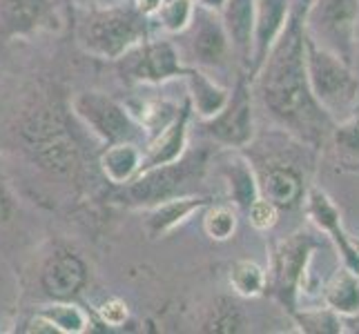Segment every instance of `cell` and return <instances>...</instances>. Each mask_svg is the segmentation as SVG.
<instances>
[{
    "instance_id": "4fadbf2b",
    "label": "cell",
    "mask_w": 359,
    "mask_h": 334,
    "mask_svg": "<svg viewBox=\"0 0 359 334\" xmlns=\"http://www.w3.org/2000/svg\"><path fill=\"white\" fill-rule=\"evenodd\" d=\"M259 196H264L279 209H290L304 201V181L290 165H270L257 179Z\"/></svg>"
},
{
    "instance_id": "ac0fdd59",
    "label": "cell",
    "mask_w": 359,
    "mask_h": 334,
    "mask_svg": "<svg viewBox=\"0 0 359 334\" xmlns=\"http://www.w3.org/2000/svg\"><path fill=\"white\" fill-rule=\"evenodd\" d=\"M185 125H188V114H181L179 118L172 120L163 132H158V141L152 145L150 156H147L145 165L141 167L147 169V167L175 163L185 147V134H188L185 132Z\"/></svg>"
},
{
    "instance_id": "2e32d148",
    "label": "cell",
    "mask_w": 359,
    "mask_h": 334,
    "mask_svg": "<svg viewBox=\"0 0 359 334\" xmlns=\"http://www.w3.org/2000/svg\"><path fill=\"white\" fill-rule=\"evenodd\" d=\"M83 279H85V267L72 254L52 258L43 272V286L47 288L49 294L60 296V299L76 292L83 286Z\"/></svg>"
},
{
    "instance_id": "44dd1931",
    "label": "cell",
    "mask_w": 359,
    "mask_h": 334,
    "mask_svg": "<svg viewBox=\"0 0 359 334\" xmlns=\"http://www.w3.org/2000/svg\"><path fill=\"white\" fill-rule=\"evenodd\" d=\"M226 179H228L234 203L243 209L250 207L252 201L259 196V183H257L252 167L248 165V160L232 158V163H228V169H226Z\"/></svg>"
},
{
    "instance_id": "f1b7e54d",
    "label": "cell",
    "mask_w": 359,
    "mask_h": 334,
    "mask_svg": "<svg viewBox=\"0 0 359 334\" xmlns=\"http://www.w3.org/2000/svg\"><path fill=\"white\" fill-rule=\"evenodd\" d=\"M248 216H250V223L255 230H270L277 225L279 221V207L275 203H270L264 196H257L252 201V205L248 207Z\"/></svg>"
},
{
    "instance_id": "8992f818",
    "label": "cell",
    "mask_w": 359,
    "mask_h": 334,
    "mask_svg": "<svg viewBox=\"0 0 359 334\" xmlns=\"http://www.w3.org/2000/svg\"><path fill=\"white\" fill-rule=\"evenodd\" d=\"M315 241L308 232H294L277 245L275 252V288L281 301L297 299L302 277L315 254Z\"/></svg>"
},
{
    "instance_id": "3957f363",
    "label": "cell",
    "mask_w": 359,
    "mask_h": 334,
    "mask_svg": "<svg viewBox=\"0 0 359 334\" xmlns=\"http://www.w3.org/2000/svg\"><path fill=\"white\" fill-rule=\"evenodd\" d=\"M304 32L326 52L355 67L359 54V0H313L304 11Z\"/></svg>"
},
{
    "instance_id": "9a60e30c",
    "label": "cell",
    "mask_w": 359,
    "mask_h": 334,
    "mask_svg": "<svg viewBox=\"0 0 359 334\" xmlns=\"http://www.w3.org/2000/svg\"><path fill=\"white\" fill-rule=\"evenodd\" d=\"M226 32L234 49H239L243 56L252 54V27H255V0H226L224 5Z\"/></svg>"
},
{
    "instance_id": "6da1fadb",
    "label": "cell",
    "mask_w": 359,
    "mask_h": 334,
    "mask_svg": "<svg viewBox=\"0 0 359 334\" xmlns=\"http://www.w3.org/2000/svg\"><path fill=\"white\" fill-rule=\"evenodd\" d=\"M259 69H264L259 94L270 114L306 143L324 141V134L332 132L335 120L319 107L308 85L304 11L288 18Z\"/></svg>"
},
{
    "instance_id": "4dcf8cb0",
    "label": "cell",
    "mask_w": 359,
    "mask_h": 334,
    "mask_svg": "<svg viewBox=\"0 0 359 334\" xmlns=\"http://www.w3.org/2000/svg\"><path fill=\"white\" fill-rule=\"evenodd\" d=\"M101 316L107 326H123L128 319V307L123 301H107L105 305H101Z\"/></svg>"
},
{
    "instance_id": "484cf974",
    "label": "cell",
    "mask_w": 359,
    "mask_h": 334,
    "mask_svg": "<svg viewBox=\"0 0 359 334\" xmlns=\"http://www.w3.org/2000/svg\"><path fill=\"white\" fill-rule=\"evenodd\" d=\"M203 230L210 239L228 241L234 234V230H237V212L230 205L212 207L203 218Z\"/></svg>"
},
{
    "instance_id": "5bb4252c",
    "label": "cell",
    "mask_w": 359,
    "mask_h": 334,
    "mask_svg": "<svg viewBox=\"0 0 359 334\" xmlns=\"http://www.w3.org/2000/svg\"><path fill=\"white\" fill-rule=\"evenodd\" d=\"M321 299L324 305L337 312L341 319L353 316L359 312V274L346 265L337 267L332 277L324 283L321 290Z\"/></svg>"
},
{
    "instance_id": "4316f807",
    "label": "cell",
    "mask_w": 359,
    "mask_h": 334,
    "mask_svg": "<svg viewBox=\"0 0 359 334\" xmlns=\"http://www.w3.org/2000/svg\"><path fill=\"white\" fill-rule=\"evenodd\" d=\"M332 141H335L337 152L346 158L359 160V114L344 118L332 125Z\"/></svg>"
},
{
    "instance_id": "d590c367",
    "label": "cell",
    "mask_w": 359,
    "mask_h": 334,
    "mask_svg": "<svg viewBox=\"0 0 359 334\" xmlns=\"http://www.w3.org/2000/svg\"><path fill=\"white\" fill-rule=\"evenodd\" d=\"M351 243H353V247H355L357 254H359V237H351Z\"/></svg>"
},
{
    "instance_id": "ba28073f",
    "label": "cell",
    "mask_w": 359,
    "mask_h": 334,
    "mask_svg": "<svg viewBox=\"0 0 359 334\" xmlns=\"http://www.w3.org/2000/svg\"><path fill=\"white\" fill-rule=\"evenodd\" d=\"M306 214L332 243H335V247L341 254L344 265L353 270L355 274H359V254L351 243V234H346L341 225V214L337 205L332 203V199L324 190L311 188L306 192Z\"/></svg>"
},
{
    "instance_id": "e575fe53",
    "label": "cell",
    "mask_w": 359,
    "mask_h": 334,
    "mask_svg": "<svg viewBox=\"0 0 359 334\" xmlns=\"http://www.w3.org/2000/svg\"><path fill=\"white\" fill-rule=\"evenodd\" d=\"M201 3H203V7H208V9L221 11V9H224V5H226V0H201Z\"/></svg>"
},
{
    "instance_id": "d6986e66",
    "label": "cell",
    "mask_w": 359,
    "mask_h": 334,
    "mask_svg": "<svg viewBox=\"0 0 359 334\" xmlns=\"http://www.w3.org/2000/svg\"><path fill=\"white\" fill-rule=\"evenodd\" d=\"M203 205V199H168L165 203H161L154 212L147 218V232L152 237H163L170 230H175L179 223L188 218L194 209H199Z\"/></svg>"
},
{
    "instance_id": "5b68a950",
    "label": "cell",
    "mask_w": 359,
    "mask_h": 334,
    "mask_svg": "<svg viewBox=\"0 0 359 334\" xmlns=\"http://www.w3.org/2000/svg\"><path fill=\"white\" fill-rule=\"evenodd\" d=\"M74 109L98 136H103L109 143H128L136 136V127L128 111L101 94L76 96Z\"/></svg>"
},
{
    "instance_id": "836d02e7",
    "label": "cell",
    "mask_w": 359,
    "mask_h": 334,
    "mask_svg": "<svg viewBox=\"0 0 359 334\" xmlns=\"http://www.w3.org/2000/svg\"><path fill=\"white\" fill-rule=\"evenodd\" d=\"M344 326H353V328H348L351 332H359V312L357 314H353V316H346L344 319ZM346 330V332H348Z\"/></svg>"
},
{
    "instance_id": "30bf717a",
    "label": "cell",
    "mask_w": 359,
    "mask_h": 334,
    "mask_svg": "<svg viewBox=\"0 0 359 334\" xmlns=\"http://www.w3.org/2000/svg\"><path fill=\"white\" fill-rule=\"evenodd\" d=\"M210 134H212L217 141L232 145V147H241L245 143H250V139H252V103H250V94H248L243 83L237 88V94H232L228 105L221 109L217 116H212Z\"/></svg>"
},
{
    "instance_id": "603a6c76",
    "label": "cell",
    "mask_w": 359,
    "mask_h": 334,
    "mask_svg": "<svg viewBox=\"0 0 359 334\" xmlns=\"http://www.w3.org/2000/svg\"><path fill=\"white\" fill-rule=\"evenodd\" d=\"M294 321L299 330L313 332V334H339L346 332L344 319L332 312L330 307H302L299 312H294Z\"/></svg>"
},
{
    "instance_id": "7c38bea8",
    "label": "cell",
    "mask_w": 359,
    "mask_h": 334,
    "mask_svg": "<svg viewBox=\"0 0 359 334\" xmlns=\"http://www.w3.org/2000/svg\"><path fill=\"white\" fill-rule=\"evenodd\" d=\"M190 163H168L147 167L141 179H136L130 188V196L139 203H158L172 199L183 181L190 174Z\"/></svg>"
},
{
    "instance_id": "277c9868",
    "label": "cell",
    "mask_w": 359,
    "mask_h": 334,
    "mask_svg": "<svg viewBox=\"0 0 359 334\" xmlns=\"http://www.w3.org/2000/svg\"><path fill=\"white\" fill-rule=\"evenodd\" d=\"M143 39L141 18L126 9L101 11L88 20L83 41L88 52L101 58H121Z\"/></svg>"
},
{
    "instance_id": "7402d4cb",
    "label": "cell",
    "mask_w": 359,
    "mask_h": 334,
    "mask_svg": "<svg viewBox=\"0 0 359 334\" xmlns=\"http://www.w3.org/2000/svg\"><path fill=\"white\" fill-rule=\"evenodd\" d=\"M43 14V0H3L0 16L9 32H29Z\"/></svg>"
},
{
    "instance_id": "f546056e",
    "label": "cell",
    "mask_w": 359,
    "mask_h": 334,
    "mask_svg": "<svg viewBox=\"0 0 359 334\" xmlns=\"http://www.w3.org/2000/svg\"><path fill=\"white\" fill-rule=\"evenodd\" d=\"M243 323L241 319V312L239 307L234 303H226L224 310H219L217 319H215V330H221V332H237L241 330L239 326Z\"/></svg>"
},
{
    "instance_id": "1f68e13d",
    "label": "cell",
    "mask_w": 359,
    "mask_h": 334,
    "mask_svg": "<svg viewBox=\"0 0 359 334\" xmlns=\"http://www.w3.org/2000/svg\"><path fill=\"white\" fill-rule=\"evenodd\" d=\"M11 212H14V203H11L9 194L0 188V225L11 218Z\"/></svg>"
},
{
    "instance_id": "cb8c5ba5",
    "label": "cell",
    "mask_w": 359,
    "mask_h": 334,
    "mask_svg": "<svg viewBox=\"0 0 359 334\" xmlns=\"http://www.w3.org/2000/svg\"><path fill=\"white\" fill-rule=\"evenodd\" d=\"M266 283H268V277H266L264 267L257 265L255 261H239L232 265L230 286L237 294L252 299V296L264 294Z\"/></svg>"
},
{
    "instance_id": "d6a6232c",
    "label": "cell",
    "mask_w": 359,
    "mask_h": 334,
    "mask_svg": "<svg viewBox=\"0 0 359 334\" xmlns=\"http://www.w3.org/2000/svg\"><path fill=\"white\" fill-rule=\"evenodd\" d=\"M161 3H163V0H136V5H139L141 14H152V11L158 9Z\"/></svg>"
},
{
    "instance_id": "9c48e42d",
    "label": "cell",
    "mask_w": 359,
    "mask_h": 334,
    "mask_svg": "<svg viewBox=\"0 0 359 334\" xmlns=\"http://www.w3.org/2000/svg\"><path fill=\"white\" fill-rule=\"evenodd\" d=\"M123 58V71L134 81H163L177 74H185L181 67L175 47L170 43H154L145 47H132L130 52L121 56Z\"/></svg>"
},
{
    "instance_id": "7a4b0ae2",
    "label": "cell",
    "mask_w": 359,
    "mask_h": 334,
    "mask_svg": "<svg viewBox=\"0 0 359 334\" xmlns=\"http://www.w3.org/2000/svg\"><path fill=\"white\" fill-rule=\"evenodd\" d=\"M306 34V32H304ZM306 74L315 101L326 114L339 123L359 107V76L355 67L326 52L306 36Z\"/></svg>"
},
{
    "instance_id": "e0dca14e",
    "label": "cell",
    "mask_w": 359,
    "mask_h": 334,
    "mask_svg": "<svg viewBox=\"0 0 359 334\" xmlns=\"http://www.w3.org/2000/svg\"><path fill=\"white\" fill-rule=\"evenodd\" d=\"M185 76H188V81H190L192 103H194V109L199 116L212 118L228 105L230 92L226 88H221V85H217L210 76H205L203 71L185 69Z\"/></svg>"
},
{
    "instance_id": "52a82bcc",
    "label": "cell",
    "mask_w": 359,
    "mask_h": 334,
    "mask_svg": "<svg viewBox=\"0 0 359 334\" xmlns=\"http://www.w3.org/2000/svg\"><path fill=\"white\" fill-rule=\"evenodd\" d=\"M190 52L199 65H224L230 54V36L215 9H196L192 14Z\"/></svg>"
},
{
    "instance_id": "8fae6325",
    "label": "cell",
    "mask_w": 359,
    "mask_h": 334,
    "mask_svg": "<svg viewBox=\"0 0 359 334\" xmlns=\"http://www.w3.org/2000/svg\"><path fill=\"white\" fill-rule=\"evenodd\" d=\"M290 18V0H255V27H252V60L255 69L262 67L270 47L281 36Z\"/></svg>"
},
{
    "instance_id": "ffe728a7",
    "label": "cell",
    "mask_w": 359,
    "mask_h": 334,
    "mask_svg": "<svg viewBox=\"0 0 359 334\" xmlns=\"http://www.w3.org/2000/svg\"><path fill=\"white\" fill-rule=\"evenodd\" d=\"M101 165L105 169L107 179L112 183H126L136 169L141 167V152L128 141V143H114L103 154Z\"/></svg>"
},
{
    "instance_id": "83f0119b",
    "label": "cell",
    "mask_w": 359,
    "mask_h": 334,
    "mask_svg": "<svg viewBox=\"0 0 359 334\" xmlns=\"http://www.w3.org/2000/svg\"><path fill=\"white\" fill-rule=\"evenodd\" d=\"M192 3L190 0H165V3L158 5V16L163 27L168 32H183L190 27L192 20Z\"/></svg>"
},
{
    "instance_id": "d4e9b609",
    "label": "cell",
    "mask_w": 359,
    "mask_h": 334,
    "mask_svg": "<svg viewBox=\"0 0 359 334\" xmlns=\"http://www.w3.org/2000/svg\"><path fill=\"white\" fill-rule=\"evenodd\" d=\"M41 314L52 321L56 332L79 334L88 330V316H85V312L76 305H49Z\"/></svg>"
}]
</instances>
